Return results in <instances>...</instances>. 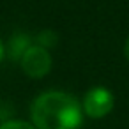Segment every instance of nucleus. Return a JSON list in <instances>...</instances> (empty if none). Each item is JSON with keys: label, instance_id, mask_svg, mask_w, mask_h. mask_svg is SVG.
I'll use <instances>...</instances> for the list:
<instances>
[{"label": "nucleus", "instance_id": "f257e3e1", "mask_svg": "<svg viewBox=\"0 0 129 129\" xmlns=\"http://www.w3.org/2000/svg\"><path fill=\"white\" fill-rule=\"evenodd\" d=\"M30 115L36 129H78L83 122V108L78 99L60 90L36 97Z\"/></svg>", "mask_w": 129, "mask_h": 129}, {"label": "nucleus", "instance_id": "f03ea898", "mask_svg": "<svg viewBox=\"0 0 129 129\" xmlns=\"http://www.w3.org/2000/svg\"><path fill=\"white\" fill-rule=\"evenodd\" d=\"M115 106V97L106 87H92L81 103L83 113L90 118H103L106 117Z\"/></svg>", "mask_w": 129, "mask_h": 129}, {"label": "nucleus", "instance_id": "7ed1b4c3", "mask_svg": "<svg viewBox=\"0 0 129 129\" xmlns=\"http://www.w3.org/2000/svg\"><path fill=\"white\" fill-rule=\"evenodd\" d=\"M51 55H50V50L43 48V46H37V44H32L21 57L20 60V66L23 69V73L30 78H43L46 76L50 71H51Z\"/></svg>", "mask_w": 129, "mask_h": 129}, {"label": "nucleus", "instance_id": "20e7f679", "mask_svg": "<svg viewBox=\"0 0 129 129\" xmlns=\"http://www.w3.org/2000/svg\"><path fill=\"white\" fill-rule=\"evenodd\" d=\"M30 46H32L30 36L18 32V34H14V36L7 41V44L4 46V51H6L4 57H7V58H11V60H14V62H20L21 57H23V53H25Z\"/></svg>", "mask_w": 129, "mask_h": 129}, {"label": "nucleus", "instance_id": "39448f33", "mask_svg": "<svg viewBox=\"0 0 129 129\" xmlns=\"http://www.w3.org/2000/svg\"><path fill=\"white\" fill-rule=\"evenodd\" d=\"M57 43H58V36L53 30H41L36 36V44L43 46L46 50H51L53 46H57Z\"/></svg>", "mask_w": 129, "mask_h": 129}, {"label": "nucleus", "instance_id": "423d86ee", "mask_svg": "<svg viewBox=\"0 0 129 129\" xmlns=\"http://www.w3.org/2000/svg\"><path fill=\"white\" fill-rule=\"evenodd\" d=\"M0 129H36L34 124H28L25 120H7L0 125Z\"/></svg>", "mask_w": 129, "mask_h": 129}, {"label": "nucleus", "instance_id": "0eeeda50", "mask_svg": "<svg viewBox=\"0 0 129 129\" xmlns=\"http://www.w3.org/2000/svg\"><path fill=\"white\" fill-rule=\"evenodd\" d=\"M124 55H125V58L129 60V36H127V39H125V43H124Z\"/></svg>", "mask_w": 129, "mask_h": 129}, {"label": "nucleus", "instance_id": "6e6552de", "mask_svg": "<svg viewBox=\"0 0 129 129\" xmlns=\"http://www.w3.org/2000/svg\"><path fill=\"white\" fill-rule=\"evenodd\" d=\"M4 55H6V51H4V43L0 41V60L4 58Z\"/></svg>", "mask_w": 129, "mask_h": 129}]
</instances>
